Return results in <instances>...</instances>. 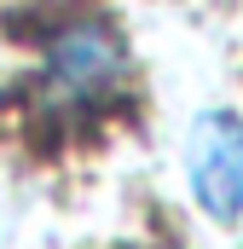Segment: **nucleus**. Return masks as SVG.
Returning a JSON list of instances; mask_svg holds the SVG:
<instances>
[{
  "label": "nucleus",
  "mask_w": 243,
  "mask_h": 249,
  "mask_svg": "<svg viewBox=\"0 0 243 249\" xmlns=\"http://www.w3.org/2000/svg\"><path fill=\"white\" fill-rule=\"evenodd\" d=\"M122 75H127V58L104 23H69L64 35H52L47 64H41L47 99L58 105H99L122 87Z\"/></svg>",
  "instance_id": "obj_1"
},
{
  "label": "nucleus",
  "mask_w": 243,
  "mask_h": 249,
  "mask_svg": "<svg viewBox=\"0 0 243 249\" xmlns=\"http://www.w3.org/2000/svg\"><path fill=\"white\" fill-rule=\"evenodd\" d=\"M185 168H191V191L208 214L232 220L243 209V116L232 110H214L191 127V151H185Z\"/></svg>",
  "instance_id": "obj_2"
}]
</instances>
